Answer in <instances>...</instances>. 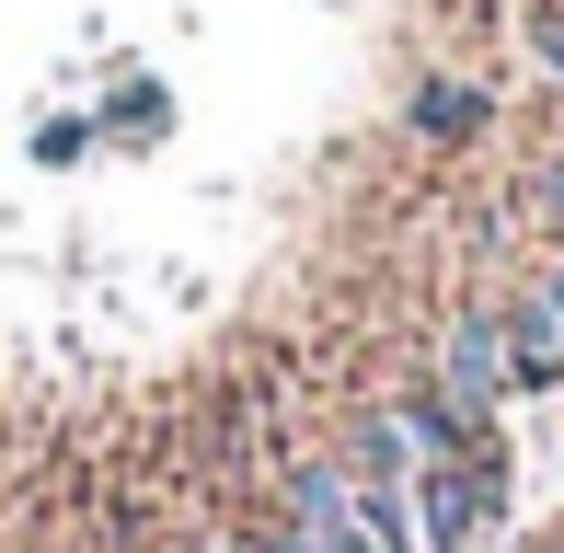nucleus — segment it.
<instances>
[{
    "label": "nucleus",
    "instance_id": "f257e3e1",
    "mask_svg": "<svg viewBox=\"0 0 564 553\" xmlns=\"http://www.w3.org/2000/svg\"><path fill=\"white\" fill-rule=\"evenodd\" d=\"M415 542L426 553H496L507 542V438L473 462H415Z\"/></svg>",
    "mask_w": 564,
    "mask_h": 553
},
{
    "label": "nucleus",
    "instance_id": "f03ea898",
    "mask_svg": "<svg viewBox=\"0 0 564 553\" xmlns=\"http://www.w3.org/2000/svg\"><path fill=\"white\" fill-rule=\"evenodd\" d=\"M426 381H438L460 415H496L507 392H519V358H507V323H496V312H460L449 335H438V369H426Z\"/></svg>",
    "mask_w": 564,
    "mask_h": 553
},
{
    "label": "nucleus",
    "instance_id": "7ed1b4c3",
    "mask_svg": "<svg viewBox=\"0 0 564 553\" xmlns=\"http://www.w3.org/2000/svg\"><path fill=\"white\" fill-rule=\"evenodd\" d=\"M496 323H507V358H519V392H553V381H564V265L530 276Z\"/></svg>",
    "mask_w": 564,
    "mask_h": 553
},
{
    "label": "nucleus",
    "instance_id": "20e7f679",
    "mask_svg": "<svg viewBox=\"0 0 564 553\" xmlns=\"http://www.w3.org/2000/svg\"><path fill=\"white\" fill-rule=\"evenodd\" d=\"M392 426L415 438V462H473V449H496L507 426L496 415H460L438 381H415V392H392Z\"/></svg>",
    "mask_w": 564,
    "mask_h": 553
},
{
    "label": "nucleus",
    "instance_id": "39448f33",
    "mask_svg": "<svg viewBox=\"0 0 564 553\" xmlns=\"http://www.w3.org/2000/svg\"><path fill=\"white\" fill-rule=\"evenodd\" d=\"M335 473H346L357 496H369V485H415V438H403V426H392V404L346 426V449H335Z\"/></svg>",
    "mask_w": 564,
    "mask_h": 553
},
{
    "label": "nucleus",
    "instance_id": "423d86ee",
    "mask_svg": "<svg viewBox=\"0 0 564 553\" xmlns=\"http://www.w3.org/2000/svg\"><path fill=\"white\" fill-rule=\"evenodd\" d=\"M415 128H426V139H484V93H473V82H426V93H415Z\"/></svg>",
    "mask_w": 564,
    "mask_h": 553
},
{
    "label": "nucleus",
    "instance_id": "0eeeda50",
    "mask_svg": "<svg viewBox=\"0 0 564 553\" xmlns=\"http://www.w3.org/2000/svg\"><path fill=\"white\" fill-rule=\"evenodd\" d=\"M519 46H530V69H542V82H564V0H542V12L519 23Z\"/></svg>",
    "mask_w": 564,
    "mask_h": 553
},
{
    "label": "nucleus",
    "instance_id": "6e6552de",
    "mask_svg": "<svg viewBox=\"0 0 564 553\" xmlns=\"http://www.w3.org/2000/svg\"><path fill=\"white\" fill-rule=\"evenodd\" d=\"M530 219H553V231H564V150H553V162H530Z\"/></svg>",
    "mask_w": 564,
    "mask_h": 553
},
{
    "label": "nucleus",
    "instance_id": "1a4fd4ad",
    "mask_svg": "<svg viewBox=\"0 0 564 553\" xmlns=\"http://www.w3.org/2000/svg\"><path fill=\"white\" fill-rule=\"evenodd\" d=\"M496 553H542V542H519V531H507V542H496Z\"/></svg>",
    "mask_w": 564,
    "mask_h": 553
},
{
    "label": "nucleus",
    "instance_id": "9d476101",
    "mask_svg": "<svg viewBox=\"0 0 564 553\" xmlns=\"http://www.w3.org/2000/svg\"><path fill=\"white\" fill-rule=\"evenodd\" d=\"M542 553H564V531H542Z\"/></svg>",
    "mask_w": 564,
    "mask_h": 553
}]
</instances>
